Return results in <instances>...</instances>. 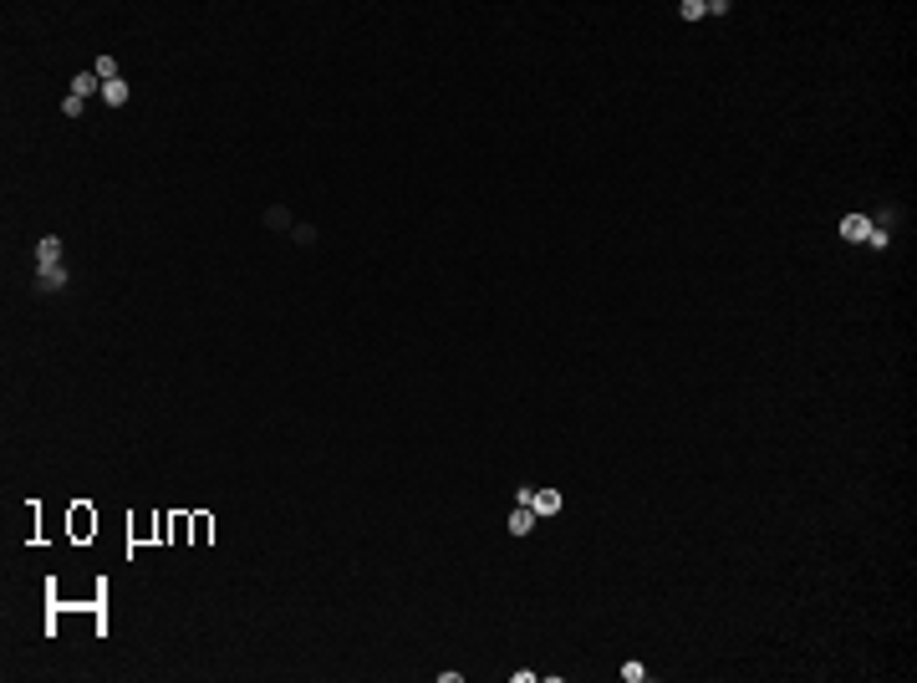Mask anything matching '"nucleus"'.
Here are the masks:
<instances>
[{
    "label": "nucleus",
    "mask_w": 917,
    "mask_h": 683,
    "mask_svg": "<svg viewBox=\"0 0 917 683\" xmlns=\"http://www.w3.org/2000/svg\"><path fill=\"white\" fill-rule=\"evenodd\" d=\"M102 102L107 107H122V102H128V82H122V77L117 82H102Z\"/></svg>",
    "instance_id": "13"
},
{
    "label": "nucleus",
    "mask_w": 917,
    "mask_h": 683,
    "mask_svg": "<svg viewBox=\"0 0 917 683\" xmlns=\"http://www.w3.org/2000/svg\"><path fill=\"white\" fill-rule=\"evenodd\" d=\"M189 536H194V520H189V510H174V546H189Z\"/></svg>",
    "instance_id": "14"
},
{
    "label": "nucleus",
    "mask_w": 917,
    "mask_h": 683,
    "mask_svg": "<svg viewBox=\"0 0 917 683\" xmlns=\"http://www.w3.org/2000/svg\"><path fill=\"white\" fill-rule=\"evenodd\" d=\"M61 617H67V607H61L56 576H51V581H46V637H56V632H61Z\"/></svg>",
    "instance_id": "6"
},
{
    "label": "nucleus",
    "mask_w": 917,
    "mask_h": 683,
    "mask_svg": "<svg viewBox=\"0 0 917 683\" xmlns=\"http://www.w3.org/2000/svg\"><path fill=\"white\" fill-rule=\"evenodd\" d=\"M887 240H892V230L871 220V230H866V245H871V250H887Z\"/></svg>",
    "instance_id": "18"
},
{
    "label": "nucleus",
    "mask_w": 917,
    "mask_h": 683,
    "mask_svg": "<svg viewBox=\"0 0 917 683\" xmlns=\"http://www.w3.org/2000/svg\"><path fill=\"white\" fill-rule=\"evenodd\" d=\"M561 505H566L561 489H535V494H530V510L541 515V520H546V515H561Z\"/></svg>",
    "instance_id": "7"
},
{
    "label": "nucleus",
    "mask_w": 917,
    "mask_h": 683,
    "mask_svg": "<svg viewBox=\"0 0 917 683\" xmlns=\"http://www.w3.org/2000/svg\"><path fill=\"white\" fill-rule=\"evenodd\" d=\"M92 632L107 637V576L92 581Z\"/></svg>",
    "instance_id": "2"
},
{
    "label": "nucleus",
    "mask_w": 917,
    "mask_h": 683,
    "mask_svg": "<svg viewBox=\"0 0 917 683\" xmlns=\"http://www.w3.org/2000/svg\"><path fill=\"white\" fill-rule=\"evenodd\" d=\"M67 286V265L61 260H36V291H61Z\"/></svg>",
    "instance_id": "5"
},
{
    "label": "nucleus",
    "mask_w": 917,
    "mask_h": 683,
    "mask_svg": "<svg viewBox=\"0 0 917 683\" xmlns=\"http://www.w3.org/2000/svg\"><path fill=\"white\" fill-rule=\"evenodd\" d=\"M530 525H535V510H530V505H520V510L510 515V536H530Z\"/></svg>",
    "instance_id": "15"
},
{
    "label": "nucleus",
    "mask_w": 917,
    "mask_h": 683,
    "mask_svg": "<svg viewBox=\"0 0 917 683\" xmlns=\"http://www.w3.org/2000/svg\"><path fill=\"white\" fill-rule=\"evenodd\" d=\"M622 678H627V683H642V678H647V663H637V658H627V663H622Z\"/></svg>",
    "instance_id": "20"
},
{
    "label": "nucleus",
    "mask_w": 917,
    "mask_h": 683,
    "mask_svg": "<svg viewBox=\"0 0 917 683\" xmlns=\"http://www.w3.org/2000/svg\"><path fill=\"white\" fill-rule=\"evenodd\" d=\"M41 541H46V505L26 500V546H41Z\"/></svg>",
    "instance_id": "3"
},
{
    "label": "nucleus",
    "mask_w": 917,
    "mask_h": 683,
    "mask_svg": "<svg viewBox=\"0 0 917 683\" xmlns=\"http://www.w3.org/2000/svg\"><path fill=\"white\" fill-rule=\"evenodd\" d=\"M291 235H296L301 245H311V240H316V225H291Z\"/></svg>",
    "instance_id": "22"
},
{
    "label": "nucleus",
    "mask_w": 917,
    "mask_h": 683,
    "mask_svg": "<svg viewBox=\"0 0 917 683\" xmlns=\"http://www.w3.org/2000/svg\"><path fill=\"white\" fill-rule=\"evenodd\" d=\"M189 520H194V536H189V546H209V536H214V515H209V510H189Z\"/></svg>",
    "instance_id": "10"
},
{
    "label": "nucleus",
    "mask_w": 917,
    "mask_h": 683,
    "mask_svg": "<svg viewBox=\"0 0 917 683\" xmlns=\"http://www.w3.org/2000/svg\"><path fill=\"white\" fill-rule=\"evenodd\" d=\"M36 260H61V240H56V235H46V240L36 245Z\"/></svg>",
    "instance_id": "19"
},
{
    "label": "nucleus",
    "mask_w": 917,
    "mask_h": 683,
    "mask_svg": "<svg viewBox=\"0 0 917 683\" xmlns=\"http://www.w3.org/2000/svg\"><path fill=\"white\" fill-rule=\"evenodd\" d=\"M92 92H102L97 72H77V77H72V97H92Z\"/></svg>",
    "instance_id": "11"
},
{
    "label": "nucleus",
    "mask_w": 917,
    "mask_h": 683,
    "mask_svg": "<svg viewBox=\"0 0 917 683\" xmlns=\"http://www.w3.org/2000/svg\"><path fill=\"white\" fill-rule=\"evenodd\" d=\"M153 525H158V546H174V510H153Z\"/></svg>",
    "instance_id": "12"
},
{
    "label": "nucleus",
    "mask_w": 917,
    "mask_h": 683,
    "mask_svg": "<svg viewBox=\"0 0 917 683\" xmlns=\"http://www.w3.org/2000/svg\"><path fill=\"white\" fill-rule=\"evenodd\" d=\"M82 102H87V97H61V112H67V117H82Z\"/></svg>",
    "instance_id": "21"
},
{
    "label": "nucleus",
    "mask_w": 917,
    "mask_h": 683,
    "mask_svg": "<svg viewBox=\"0 0 917 683\" xmlns=\"http://www.w3.org/2000/svg\"><path fill=\"white\" fill-rule=\"evenodd\" d=\"M866 230H871V220H866V214H862V209H851V214H846V220H841V235H846L851 245H862V240H866Z\"/></svg>",
    "instance_id": "9"
},
{
    "label": "nucleus",
    "mask_w": 917,
    "mask_h": 683,
    "mask_svg": "<svg viewBox=\"0 0 917 683\" xmlns=\"http://www.w3.org/2000/svg\"><path fill=\"white\" fill-rule=\"evenodd\" d=\"M133 546H158V525H153V515H128V556H133Z\"/></svg>",
    "instance_id": "4"
},
{
    "label": "nucleus",
    "mask_w": 917,
    "mask_h": 683,
    "mask_svg": "<svg viewBox=\"0 0 917 683\" xmlns=\"http://www.w3.org/2000/svg\"><path fill=\"white\" fill-rule=\"evenodd\" d=\"M265 225H270V230H291V209H286V204H270V209H265Z\"/></svg>",
    "instance_id": "16"
},
{
    "label": "nucleus",
    "mask_w": 917,
    "mask_h": 683,
    "mask_svg": "<svg viewBox=\"0 0 917 683\" xmlns=\"http://www.w3.org/2000/svg\"><path fill=\"white\" fill-rule=\"evenodd\" d=\"M97 531H102V515L92 510V500H72L67 505V536L77 546H87V541H97Z\"/></svg>",
    "instance_id": "1"
},
{
    "label": "nucleus",
    "mask_w": 917,
    "mask_h": 683,
    "mask_svg": "<svg viewBox=\"0 0 917 683\" xmlns=\"http://www.w3.org/2000/svg\"><path fill=\"white\" fill-rule=\"evenodd\" d=\"M723 11H729V0H714V6H699V0H683V6H678V16H683V21H704V16H723Z\"/></svg>",
    "instance_id": "8"
},
{
    "label": "nucleus",
    "mask_w": 917,
    "mask_h": 683,
    "mask_svg": "<svg viewBox=\"0 0 917 683\" xmlns=\"http://www.w3.org/2000/svg\"><path fill=\"white\" fill-rule=\"evenodd\" d=\"M92 72H97V82H117V56H97Z\"/></svg>",
    "instance_id": "17"
}]
</instances>
